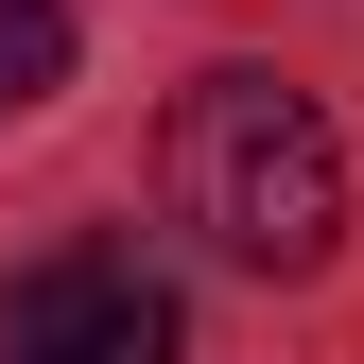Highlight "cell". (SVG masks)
Instances as JSON below:
<instances>
[{
    "label": "cell",
    "instance_id": "obj_1",
    "mask_svg": "<svg viewBox=\"0 0 364 364\" xmlns=\"http://www.w3.org/2000/svg\"><path fill=\"white\" fill-rule=\"evenodd\" d=\"M173 208H191L243 278H312L330 225H347V156H330V122H312L278 70H208L191 105H173Z\"/></svg>",
    "mask_w": 364,
    "mask_h": 364
},
{
    "label": "cell",
    "instance_id": "obj_2",
    "mask_svg": "<svg viewBox=\"0 0 364 364\" xmlns=\"http://www.w3.org/2000/svg\"><path fill=\"white\" fill-rule=\"evenodd\" d=\"M0 364H191V312L139 243H70L0 295Z\"/></svg>",
    "mask_w": 364,
    "mask_h": 364
},
{
    "label": "cell",
    "instance_id": "obj_3",
    "mask_svg": "<svg viewBox=\"0 0 364 364\" xmlns=\"http://www.w3.org/2000/svg\"><path fill=\"white\" fill-rule=\"evenodd\" d=\"M70 87V0H0V122Z\"/></svg>",
    "mask_w": 364,
    "mask_h": 364
}]
</instances>
